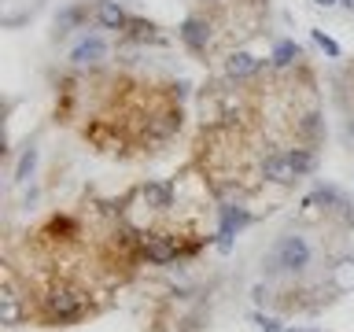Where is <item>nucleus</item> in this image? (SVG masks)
Returning a JSON list of instances; mask_svg holds the SVG:
<instances>
[{
	"mask_svg": "<svg viewBox=\"0 0 354 332\" xmlns=\"http://www.w3.org/2000/svg\"><path fill=\"white\" fill-rule=\"evenodd\" d=\"M140 259L151 262V266H170L181 259V248H177L174 237H148L140 243Z\"/></svg>",
	"mask_w": 354,
	"mask_h": 332,
	"instance_id": "nucleus-3",
	"label": "nucleus"
},
{
	"mask_svg": "<svg viewBox=\"0 0 354 332\" xmlns=\"http://www.w3.org/2000/svg\"><path fill=\"white\" fill-rule=\"evenodd\" d=\"M270 59H273V66H295L299 63V44L295 41H277Z\"/></svg>",
	"mask_w": 354,
	"mask_h": 332,
	"instance_id": "nucleus-14",
	"label": "nucleus"
},
{
	"mask_svg": "<svg viewBox=\"0 0 354 332\" xmlns=\"http://www.w3.org/2000/svg\"><path fill=\"white\" fill-rule=\"evenodd\" d=\"M332 284H336V292H351L354 288V259H339L332 266Z\"/></svg>",
	"mask_w": 354,
	"mask_h": 332,
	"instance_id": "nucleus-13",
	"label": "nucleus"
},
{
	"mask_svg": "<svg viewBox=\"0 0 354 332\" xmlns=\"http://www.w3.org/2000/svg\"><path fill=\"white\" fill-rule=\"evenodd\" d=\"M339 4H347V8H354V0H339Z\"/></svg>",
	"mask_w": 354,
	"mask_h": 332,
	"instance_id": "nucleus-21",
	"label": "nucleus"
},
{
	"mask_svg": "<svg viewBox=\"0 0 354 332\" xmlns=\"http://www.w3.org/2000/svg\"><path fill=\"white\" fill-rule=\"evenodd\" d=\"M88 19L85 4H74V8H63L59 15H55V37H63V33H71L74 26H82V22Z\"/></svg>",
	"mask_w": 354,
	"mask_h": 332,
	"instance_id": "nucleus-12",
	"label": "nucleus"
},
{
	"mask_svg": "<svg viewBox=\"0 0 354 332\" xmlns=\"http://www.w3.org/2000/svg\"><path fill=\"white\" fill-rule=\"evenodd\" d=\"M248 225H251V214L243 207H236V203L218 207V237H221V248H229L232 237H236L240 229H248Z\"/></svg>",
	"mask_w": 354,
	"mask_h": 332,
	"instance_id": "nucleus-4",
	"label": "nucleus"
},
{
	"mask_svg": "<svg viewBox=\"0 0 354 332\" xmlns=\"http://www.w3.org/2000/svg\"><path fill=\"white\" fill-rule=\"evenodd\" d=\"M347 133H351V137H354V115H347Z\"/></svg>",
	"mask_w": 354,
	"mask_h": 332,
	"instance_id": "nucleus-20",
	"label": "nucleus"
},
{
	"mask_svg": "<svg viewBox=\"0 0 354 332\" xmlns=\"http://www.w3.org/2000/svg\"><path fill=\"white\" fill-rule=\"evenodd\" d=\"M251 321H254L262 332H284V321H277V317H270V314H254Z\"/></svg>",
	"mask_w": 354,
	"mask_h": 332,
	"instance_id": "nucleus-17",
	"label": "nucleus"
},
{
	"mask_svg": "<svg viewBox=\"0 0 354 332\" xmlns=\"http://www.w3.org/2000/svg\"><path fill=\"white\" fill-rule=\"evenodd\" d=\"M295 129H299V137H303L306 144L325 140V118H321V111H306V115L295 122Z\"/></svg>",
	"mask_w": 354,
	"mask_h": 332,
	"instance_id": "nucleus-11",
	"label": "nucleus"
},
{
	"mask_svg": "<svg viewBox=\"0 0 354 332\" xmlns=\"http://www.w3.org/2000/svg\"><path fill=\"white\" fill-rule=\"evenodd\" d=\"M266 273L277 277V273H288V277H299L314 266V243H310L303 232H284V237L273 240L270 255H266Z\"/></svg>",
	"mask_w": 354,
	"mask_h": 332,
	"instance_id": "nucleus-1",
	"label": "nucleus"
},
{
	"mask_svg": "<svg viewBox=\"0 0 354 332\" xmlns=\"http://www.w3.org/2000/svg\"><path fill=\"white\" fill-rule=\"evenodd\" d=\"M177 33H181V44H185V48L199 55V52H203L207 44H210V19H203V15H188Z\"/></svg>",
	"mask_w": 354,
	"mask_h": 332,
	"instance_id": "nucleus-5",
	"label": "nucleus"
},
{
	"mask_svg": "<svg viewBox=\"0 0 354 332\" xmlns=\"http://www.w3.org/2000/svg\"><path fill=\"white\" fill-rule=\"evenodd\" d=\"M317 8H332V4H339V0H314Z\"/></svg>",
	"mask_w": 354,
	"mask_h": 332,
	"instance_id": "nucleus-19",
	"label": "nucleus"
},
{
	"mask_svg": "<svg viewBox=\"0 0 354 332\" xmlns=\"http://www.w3.org/2000/svg\"><path fill=\"white\" fill-rule=\"evenodd\" d=\"M140 199L151 210H170L174 207V188L170 185H159V181H148V185L140 188Z\"/></svg>",
	"mask_w": 354,
	"mask_h": 332,
	"instance_id": "nucleus-10",
	"label": "nucleus"
},
{
	"mask_svg": "<svg viewBox=\"0 0 354 332\" xmlns=\"http://www.w3.org/2000/svg\"><path fill=\"white\" fill-rule=\"evenodd\" d=\"M107 55V44H104V37H96V33H88V37H82L71 48V63L74 66H93V63H100Z\"/></svg>",
	"mask_w": 354,
	"mask_h": 332,
	"instance_id": "nucleus-7",
	"label": "nucleus"
},
{
	"mask_svg": "<svg viewBox=\"0 0 354 332\" xmlns=\"http://www.w3.org/2000/svg\"><path fill=\"white\" fill-rule=\"evenodd\" d=\"M251 295H254V303H259V306H266V303L273 299V295H270V288H266V284H254V288H251Z\"/></svg>",
	"mask_w": 354,
	"mask_h": 332,
	"instance_id": "nucleus-18",
	"label": "nucleus"
},
{
	"mask_svg": "<svg viewBox=\"0 0 354 332\" xmlns=\"http://www.w3.org/2000/svg\"><path fill=\"white\" fill-rule=\"evenodd\" d=\"M41 310L44 321H52V325H74L88 314V295L74 284H52L41 295Z\"/></svg>",
	"mask_w": 354,
	"mask_h": 332,
	"instance_id": "nucleus-2",
	"label": "nucleus"
},
{
	"mask_svg": "<svg viewBox=\"0 0 354 332\" xmlns=\"http://www.w3.org/2000/svg\"><path fill=\"white\" fill-rule=\"evenodd\" d=\"M33 170H37V148H26L19 155V166H15V181L19 185H26L30 177H33Z\"/></svg>",
	"mask_w": 354,
	"mask_h": 332,
	"instance_id": "nucleus-15",
	"label": "nucleus"
},
{
	"mask_svg": "<svg viewBox=\"0 0 354 332\" xmlns=\"http://www.w3.org/2000/svg\"><path fill=\"white\" fill-rule=\"evenodd\" d=\"M259 177L262 181H273V185H292L299 174H295V166L288 163L284 151H273V155H266V159L259 163Z\"/></svg>",
	"mask_w": 354,
	"mask_h": 332,
	"instance_id": "nucleus-6",
	"label": "nucleus"
},
{
	"mask_svg": "<svg viewBox=\"0 0 354 332\" xmlns=\"http://www.w3.org/2000/svg\"><path fill=\"white\" fill-rule=\"evenodd\" d=\"M96 22L104 30H122V26H129V15L122 11V4H115V0H100L96 4Z\"/></svg>",
	"mask_w": 354,
	"mask_h": 332,
	"instance_id": "nucleus-9",
	"label": "nucleus"
},
{
	"mask_svg": "<svg viewBox=\"0 0 354 332\" xmlns=\"http://www.w3.org/2000/svg\"><path fill=\"white\" fill-rule=\"evenodd\" d=\"M266 71V59H254L251 52H232L225 55V77H251Z\"/></svg>",
	"mask_w": 354,
	"mask_h": 332,
	"instance_id": "nucleus-8",
	"label": "nucleus"
},
{
	"mask_svg": "<svg viewBox=\"0 0 354 332\" xmlns=\"http://www.w3.org/2000/svg\"><path fill=\"white\" fill-rule=\"evenodd\" d=\"M314 41H317V48L328 55V59H339V44L328 37V33H321V30H314Z\"/></svg>",
	"mask_w": 354,
	"mask_h": 332,
	"instance_id": "nucleus-16",
	"label": "nucleus"
}]
</instances>
